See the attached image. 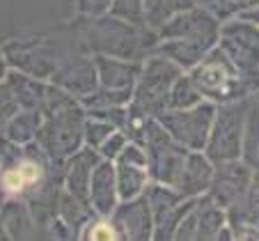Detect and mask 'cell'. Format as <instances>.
Returning <instances> with one entry per match:
<instances>
[{"label":"cell","instance_id":"cell-1","mask_svg":"<svg viewBox=\"0 0 259 241\" xmlns=\"http://www.w3.org/2000/svg\"><path fill=\"white\" fill-rule=\"evenodd\" d=\"M220 28H223V21L213 12L195 5L170 16L163 25H158V44L154 53L165 55L184 71H191L206 53H211L218 46Z\"/></svg>","mask_w":259,"mask_h":241},{"label":"cell","instance_id":"cell-2","mask_svg":"<svg viewBox=\"0 0 259 241\" xmlns=\"http://www.w3.org/2000/svg\"><path fill=\"white\" fill-rule=\"evenodd\" d=\"M41 110H44V124H41V131L37 136V143L53 161L62 163L64 158L78 152L85 145L83 129L88 110L83 108L80 99L67 94L51 81Z\"/></svg>","mask_w":259,"mask_h":241},{"label":"cell","instance_id":"cell-3","mask_svg":"<svg viewBox=\"0 0 259 241\" xmlns=\"http://www.w3.org/2000/svg\"><path fill=\"white\" fill-rule=\"evenodd\" d=\"M80 49L92 55H113L124 60H142L156 51L158 34L149 25H133L106 14L99 19H83Z\"/></svg>","mask_w":259,"mask_h":241},{"label":"cell","instance_id":"cell-4","mask_svg":"<svg viewBox=\"0 0 259 241\" xmlns=\"http://www.w3.org/2000/svg\"><path fill=\"white\" fill-rule=\"evenodd\" d=\"M184 69L161 53H152L142 60L140 76L133 85V99L128 103V113L133 117L152 119L158 117L170 103L172 85Z\"/></svg>","mask_w":259,"mask_h":241},{"label":"cell","instance_id":"cell-5","mask_svg":"<svg viewBox=\"0 0 259 241\" xmlns=\"http://www.w3.org/2000/svg\"><path fill=\"white\" fill-rule=\"evenodd\" d=\"M188 74L200 88L202 97L213 103H230L257 94L254 85L241 74V69L218 46L211 53H206Z\"/></svg>","mask_w":259,"mask_h":241},{"label":"cell","instance_id":"cell-6","mask_svg":"<svg viewBox=\"0 0 259 241\" xmlns=\"http://www.w3.org/2000/svg\"><path fill=\"white\" fill-rule=\"evenodd\" d=\"M215 110H218V103L204 99L191 108H165L156 119L177 145L191 149V152H204L211 136V127H213Z\"/></svg>","mask_w":259,"mask_h":241},{"label":"cell","instance_id":"cell-7","mask_svg":"<svg viewBox=\"0 0 259 241\" xmlns=\"http://www.w3.org/2000/svg\"><path fill=\"white\" fill-rule=\"evenodd\" d=\"M252 97L239 99L230 103H218L211 127L209 143L204 147V154L213 163L218 161H232L241 158V145H243V131H245V117H248Z\"/></svg>","mask_w":259,"mask_h":241},{"label":"cell","instance_id":"cell-8","mask_svg":"<svg viewBox=\"0 0 259 241\" xmlns=\"http://www.w3.org/2000/svg\"><path fill=\"white\" fill-rule=\"evenodd\" d=\"M218 49L241 69V74L259 90V28L241 16L223 21Z\"/></svg>","mask_w":259,"mask_h":241},{"label":"cell","instance_id":"cell-9","mask_svg":"<svg viewBox=\"0 0 259 241\" xmlns=\"http://www.w3.org/2000/svg\"><path fill=\"white\" fill-rule=\"evenodd\" d=\"M51 83L58 85L67 94L76 99L88 97L90 92L99 88V74H97V62L94 55L80 49L78 53H69L67 58L60 62L55 69V74L51 76Z\"/></svg>","mask_w":259,"mask_h":241},{"label":"cell","instance_id":"cell-10","mask_svg":"<svg viewBox=\"0 0 259 241\" xmlns=\"http://www.w3.org/2000/svg\"><path fill=\"white\" fill-rule=\"evenodd\" d=\"M254 172L245 166L241 158H232V161H218L213 172V182H211L209 195L215 202L230 209V207L239 205L248 197L250 182H252Z\"/></svg>","mask_w":259,"mask_h":241},{"label":"cell","instance_id":"cell-11","mask_svg":"<svg viewBox=\"0 0 259 241\" xmlns=\"http://www.w3.org/2000/svg\"><path fill=\"white\" fill-rule=\"evenodd\" d=\"M110 216L124 232V239L128 241H149L154 239V212L145 195L133 197V200H122Z\"/></svg>","mask_w":259,"mask_h":241},{"label":"cell","instance_id":"cell-12","mask_svg":"<svg viewBox=\"0 0 259 241\" xmlns=\"http://www.w3.org/2000/svg\"><path fill=\"white\" fill-rule=\"evenodd\" d=\"M99 161H101V154L97 149L88 147V145H83L78 152H73L71 156L64 158L62 161V188L64 191L90 202L88 200L90 179H92V172Z\"/></svg>","mask_w":259,"mask_h":241},{"label":"cell","instance_id":"cell-13","mask_svg":"<svg viewBox=\"0 0 259 241\" xmlns=\"http://www.w3.org/2000/svg\"><path fill=\"white\" fill-rule=\"evenodd\" d=\"M88 200L92 212L99 216H110L117 209L119 200V191H117V170H115V161L101 158L97 163L90 179V193Z\"/></svg>","mask_w":259,"mask_h":241},{"label":"cell","instance_id":"cell-14","mask_svg":"<svg viewBox=\"0 0 259 241\" xmlns=\"http://www.w3.org/2000/svg\"><path fill=\"white\" fill-rule=\"evenodd\" d=\"M213 172L215 163L204 152H188L175 188L184 197H202L209 193L211 182H213Z\"/></svg>","mask_w":259,"mask_h":241},{"label":"cell","instance_id":"cell-15","mask_svg":"<svg viewBox=\"0 0 259 241\" xmlns=\"http://www.w3.org/2000/svg\"><path fill=\"white\" fill-rule=\"evenodd\" d=\"M94 62H97L99 85L113 90H133L142 67L138 60L113 58V55H94Z\"/></svg>","mask_w":259,"mask_h":241},{"label":"cell","instance_id":"cell-16","mask_svg":"<svg viewBox=\"0 0 259 241\" xmlns=\"http://www.w3.org/2000/svg\"><path fill=\"white\" fill-rule=\"evenodd\" d=\"M197 214V234L195 241H218L223 230L227 227V209L220 202H215L213 197L206 195L197 197L195 205Z\"/></svg>","mask_w":259,"mask_h":241},{"label":"cell","instance_id":"cell-17","mask_svg":"<svg viewBox=\"0 0 259 241\" xmlns=\"http://www.w3.org/2000/svg\"><path fill=\"white\" fill-rule=\"evenodd\" d=\"M44 124V110L41 108H21L7 124L5 136L14 145H30L37 140Z\"/></svg>","mask_w":259,"mask_h":241},{"label":"cell","instance_id":"cell-18","mask_svg":"<svg viewBox=\"0 0 259 241\" xmlns=\"http://www.w3.org/2000/svg\"><path fill=\"white\" fill-rule=\"evenodd\" d=\"M7 85L19 99L21 108H41V103L46 99V90H49V81H41L37 76H30L25 71H16V74L7 76Z\"/></svg>","mask_w":259,"mask_h":241},{"label":"cell","instance_id":"cell-19","mask_svg":"<svg viewBox=\"0 0 259 241\" xmlns=\"http://www.w3.org/2000/svg\"><path fill=\"white\" fill-rule=\"evenodd\" d=\"M115 170H117V191H119V200H133V197L145 195L147 186L152 184V175H149V168L131 166V163L115 161Z\"/></svg>","mask_w":259,"mask_h":241},{"label":"cell","instance_id":"cell-20","mask_svg":"<svg viewBox=\"0 0 259 241\" xmlns=\"http://www.w3.org/2000/svg\"><path fill=\"white\" fill-rule=\"evenodd\" d=\"M241 161L252 172H259V99H257V94H254L252 103H250V110H248V117H245Z\"/></svg>","mask_w":259,"mask_h":241},{"label":"cell","instance_id":"cell-21","mask_svg":"<svg viewBox=\"0 0 259 241\" xmlns=\"http://www.w3.org/2000/svg\"><path fill=\"white\" fill-rule=\"evenodd\" d=\"M133 99V90H113L99 85L94 92L80 99L85 110H108V108H124Z\"/></svg>","mask_w":259,"mask_h":241},{"label":"cell","instance_id":"cell-22","mask_svg":"<svg viewBox=\"0 0 259 241\" xmlns=\"http://www.w3.org/2000/svg\"><path fill=\"white\" fill-rule=\"evenodd\" d=\"M200 5L197 0H147V25L156 30L170 16Z\"/></svg>","mask_w":259,"mask_h":241},{"label":"cell","instance_id":"cell-23","mask_svg":"<svg viewBox=\"0 0 259 241\" xmlns=\"http://www.w3.org/2000/svg\"><path fill=\"white\" fill-rule=\"evenodd\" d=\"M78 239H88V241H115V239H124V232L119 230V225L115 223L113 216H99V214H94V216L83 225Z\"/></svg>","mask_w":259,"mask_h":241},{"label":"cell","instance_id":"cell-24","mask_svg":"<svg viewBox=\"0 0 259 241\" xmlns=\"http://www.w3.org/2000/svg\"><path fill=\"white\" fill-rule=\"evenodd\" d=\"M200 101H204L200 88L195 85L193 76L188 74V71H184V74L175 81V85H172L167 108H191V106H195V103H200Z\"/></svg>","mask_w":259,"mask_h":241},{"label":"cell","instance_id":"cell-25","mask_svg":"<svg viewBox=\"0 0 259 241\" xmlns=\"http://www.w3.org/2000/svg\"><path fill=\"white\" fill-rule=\"evenodd\" d=\"M108 14L133 25H147V0H113Z\"/></svg>","mask_w":259,"mask_h":241},{"label":"cell","instance_id":"cell-26","mask_svg":"<svg viewBox=\"0 0 259 241\" xmlns=\"http://www.w3.org/2000/svg\"><path fill=\"white\" fill-rule=\"evenodd\" d=\"M115 131H117L115 124H110L108 119L88 113V117H85V129H83V140H85L88 147H92V149H97L99 152V147L106 143V138L110 136V133H115Z\"/></svg>","mask_w":259,"mask_h":241},{"label":"cell","instance_id":"cell-27","mask_svg":"<svg viewBox=\"0 0 259 241\" xmlns=\"http://www.w3.org/2000/svg\"><path fill=\"white\" fill-rule=\"evenodd\" d=\"M197 3L202 7H206V10H211L220 21H225L241 14L243 10H248L250 5H254L259 0H197Z\"/></svg>","mask_w":259,"mask_h":241},{"label":"cell","instance_id":"cell-28","mask_svg":"<svg viewBox=\"0 0 259 241\" xmlns=\"http://www.w3.org/2000/svg\"><path fill=\"white\" fill-rule=\"evenodd\" d=\"M128 140H131V138H128V133L124 131V129H117L115 133H110V136L106 138V143L99 147V154H101V158H108V161H117V156L122 154V149L126 147Z\"/></svg>","mask_w":259,"mask_h":241},{"label":"cell","instance_id":"cell-29","mask_svg":"<svg viewBox=\"0 0 259 241\" xmlns=\"http://www.w3.org/2000/svg\"><path fill=\"white\" fill-rule=\"evenodd\" d=\"M113 0H76V14L80 19H99L110 12Z\"/></svg>","mask_w":259,"mask_h":241},{"label":"cell","instance_id":"cell-30","mask_svg":"<svg viewBox=\"0 0 259 241\" xmlns=\"http://www.w3.org/2000/svg\"><path fill=\"white\" fill-rule=\"evenodd\" d=\"M117 161H122V163H131V166L149 168V154H147L145 145L136 143V140H128L126 147H124V149H122V154L117 156Z\"/></svg>","mask_w":259,"mask_h":241},{"label":"cell","instance_id":"cell-31","mask_svg":"<svg viewBox=\"0 0 259 241\" xmlns=\"http://www.w3.org/2000/svg\"><path fill=\"white\" fill-rule=\"evenodd\" d=\"M19 110H21V103H19V99L14 97L12 90L0 92V131H5L7 124L12 122V117H14Z\"/></svg>","mask_w":259,"mask_h":241},{"label":"cell","instance_id":"cell-32","mask_svg":"<svg viewBox=\"0 0 259 241\" xmlns=\"http://www.w3.org/2000/svg\"><path fill=\"white\" fill-rule=\"evenodd\" d=\"M236 16H241V19H245V21H250L252 25H257L259 28V3H254V5H250L248 10H243L241 14H236Z\"/></svg>","mask_w":259,"mask_h":241},{"label":"cell","instance_id":"cell-33","mask_svg":"<svg viewBox=\"0 0 259 241\" xmlns=\"http://www.w3.org/2000/svg\"><path fill=\"white\" fill-rule=\"evenodd\" d=\"M248 197L254 202H259V172L252 175V182H250V191H248Z\"/></svg>","mask_w":259,"mask_h":241},{"label":"cell","instance_id":"cell-34","mask_svg":"<svg viewBox=\"0 0 259 241\" xmlns=\"http://www.w3.org/2000/svg\"><path fill=\"white\" fill-rule=\"evenodd\" d=\"M5 76H7V62L3 58V53H0V78H5Z\"/></svg>","mask_w":259,"mask_h":241},{"label":"cell","instance_id":"cell-35","mask_svg":"<svg viewBox=\"0 0 259 241\" xmlns=\"http://www.w3.org/2000/svg\"><path fill=\"white\" fill-rule=\"evenodd\" d=\"M257 81H259V76H257ZM257 92H259V90H257Z\"/></svg>","mask_w":259,"mask_h":241}]
</instances>
